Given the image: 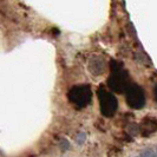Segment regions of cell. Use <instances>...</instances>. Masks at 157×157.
Instances as JSON below:
<instances>
[{"instance_id": "cell-9", "label": "cell", "mask_w": 157, "mask_h": 157, "mask_svg": "<svg viewBox=\"0 0 157 157\" xmlns=\"http://www.w3.org/2000/svg\"><path fill=\"white\" fill-rule=\"evenodd\" d=\"M142 157H156V155H155V152L152 150H147L145 152L142 154Z\"/></svg>"}, {"instance_id": "cell-2", "label": "cell", "mask_w": 157, "mask_h": 157, "mask_svg": "<svg viewBox=\"0 0 157 157\" xmlns=\"http://www.w3.org/2000/svg\"><path fill=\"white\" fill-rule=\"evenodd\" d=\"M67 98L72 105L76 108L82 109L87 106L92 101V91L91 87L87 84L83 85H76L71 89L67 94Z\"/></svg>"}, {"instance_id": "cell-1", "label": "cell", "mask_w": 157, "mask_h": 157, "mask_svg": "<svg viewBox=\"0 0 157 157\" xmlns=\"http://www.w3.org/2000/svg\"><path fill=\"white\" fill-rule=\"evenodd\" d=\"M110 69L111 75L108 78V86L111 89V91L117 94L125 92L130 83H129L128 72L124 70L122 63H119L117 60H112L110 63Z\"/></svg>"}, {"instance_id": "cell-5", "label": "cell", "mask_w": 157, "mask_h": 157, "mask_svg": "<svg viewBox=\"0 0 157 157\" xmlns=\"http://www.w3.org/2000/svg\"><path fill=\"white\" fill-rule=\"evenodd\" d=\"M106 67V63L101 56H94L89 62V71L94 76H101L104 73Z\"/></svg>"}, {"instance_id": "cell-6", "label": "cell", "mask_w": 157, "mask_h": 157, "mask_svg": "<svg viewBox=\"0 0 157 157\" xmlns=\"http://www.w3.org/2000/svg\"><path fill=\"white\" fill-rule=\"evenodd\" d=\"M157 125H156V119L151 117H147L142 121L141 126H140V131L141 135L144 137H148L151 134H154L156 131Z\"/></svg>"}, {"instance_id": "cell-3", "label": "cell", "mask_w": 157, "mask_h": 157, "mask_svg": "<svg viewBox=\"0 0 157 157\" xmlns=\"http://www.w3.org/2000/svg\"><path fill=\"white\" fill-rule=\"evenodd\" d=\"M98 99H99V106L101 112L105 117H112L118 108L117 98L111 94L110 91L105 90V87L101 86L98 89Z\"/></svg>"}, {"instance_id": "cell-8", "label": "cell", "mask_w": 157, "mask_h": 157, "mask_svg": "<svg viewBox=\"0 0 157 157\" xmlns=\"http://www.w3.org/2000/svg\"><path fill=\"white\" fill-rule=\"evenodd\" d=\"M69 147H70V144H69V142L66 141V140H63V141L60 142V148L63 151H66V150L69 149Z\"/></svg>"}, {"instance_id": "cell-4", "label": "cell", "mask_w": 157, "mask_h": 157, "mask_svg": "<svg viewBox=\"0 0 157 157\" xmlns=\"http://www.w3.org/2000/svg\"><path fill=\"white\" fill-rule=\"evenodd\" d=\"M126 94V103L130 108L132 109H142L145 104V94L144 91L142 90L136 84H130L128 89L125 90Z\"/></svg>"}, {"instance_id": "cell-7", "label": "cell", "mask_w": 157, "mask_h": 157, "mask_svg": "<svg viewBox=\"0 0 157 157\" xmlns=\"http://www.w3.org/2000/svg\"><path fill=\"white\" fill-rule=\"evenodd\" d=\"M85 138H86V135L84 134V132H80V134H78V136H77L76 141H77L78 144H83V143L85 142Z\"/></svg>"}]
</instances>
